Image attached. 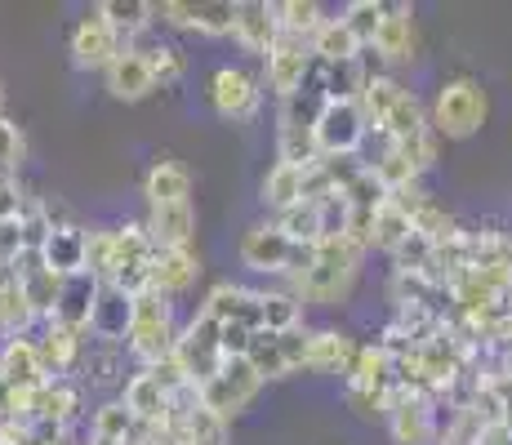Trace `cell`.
<instances>
[{"label": "cell", "mask_w": 512, "mask_h": 445, "mask_svg": "<svg viewBox=\"0 0 512 445\" xmlns=\"http://www.w3.org/2000/svg\"><path fill=\"white\" fill-rule=\"evenodd\" d=\"M98 290H103V281H98L94 272L63 276V285H58L54 316H49V321H58V325H67V330H76V334H85V339H90V316H94Z\"/></svg>", "instance_id": "18"}, {"label": "cell", "mask_w": 512, "mask_h": 445, "mask_svg": "<svg viewBox=\"0 0 512 445\" xmlns=\"http://www.w3.org/2000/svg\"><path fill=\"white\" fill-rule=\"evenodd\" d=\"M383 0H348V5H343V23L352 27V36H357L361 45H374V32H379V23H383Z\"/></svg>", "instance_id": "41"}, {"label": "cell", "mask_w": 512, "mask_h": 445, "mask_svg": "<svg viewBox=\"0 0 512 445\" xmlns=\"http://www.w3.org/2000/svg\"><path fill=\"white\" fill-rule=\"evenodd\" d=\"M388 432L397 445H437V397L397 383L388 397Z\"/></svg>", "instance_id": "9"}, {"label": "cell", "mask_w": 512, "mask_h": 445, "mask_svg": "<svg viewBox=\"0 0 512 445\" xmlns=\"http://www.w3.org/2000/svg\"><path fill=\"white\" fill-rule=\"evenodd\" d=\"M201 281V259L196 250H156L152 259V290L165 299H179Z\"/></svg>", "instance_id": "32"}, {"label": "cell", "mask_w": 512, "mask_h": 445, "mask_svg": "<svg viewBox=\"0 0 512 445\" xmlns=\"http://www.w3.org/2000/svg\"><path fill=\"white\" fill-rule=\"evenodd\" d=\"M174 361H179V370L187 374V383L201 392V383H210L214 374L223 370V361H228V352H223V330H219V321H210V316L196 308V316L183 325V334H179Z\"/></svg>", "instance_id": "7"}, {"label": "cell", "mask_w": 512, "mask_h": 445, "mask_svg": "<svg viewBox=\"0 0 512 445\" xmlns=\"http://www.w3.org/2000/svg\"><path fill=\"white\" fill-rule=\"evenodd\" d=\"M259 392H263L259 370H254L245 356H228V361H223V370L214 374L210 383H201V405H205V410H214L219 419L232 423L245 405L259 397Z\"/></svg>", "instance_id": "10"}, {"label": "cell", "mask_w": 512, "mask_h": 445, "mask_svg": "<svg viewBox=\"0 0 512 445\" xmlns=\"http://www.w3.org/2000/svg\"><path fill=\"white\" fill-rule=\"evenodd\" d=\"M147 236H152L156 250H192L196 241V210L192 201L187 205H156V210H147Z\"/></svg>", "instance_id": "26"}, {"label": "cell", "mask_w": 512, "mask_h": 445, "mask_svg": "<svg viewBox=\"0 0 512 445\" xmlns=\"http://www.w3.org/2000/svg\"><path fill=\"white\" fill-rule=\"evenodd\" d=\"M205 98H210L214 116L241 125V121H254V116L263 112V81H259V76H250L245 67L223 63V67H214V72H210Z\"/></svg>", "instance_id": "8"}, {"label": "cell", "mask_w": 512, "mask_h": 445, "mask_svg": "<svg viewBox=\"0 0 512 445\" xmlns=\"http://www.w3.org/2000/svg\"><path fill=\"white\" fill-rule=\"evenodd\" d=\"M232 41L254 58H268L281 41V23H277V0H236V18H232Z\"/></svg>", "instance_id": "17"}, {"label": "cell", "mask_w": 512, "mask_h": 445, "mask_svg": "<svg viewBox=\"0 0 512 445\" xmlns=\"http://www.w3.org/2000/svg\"><path fill=\"white\" fill-rule=\"evenodd\" d=\"M312 76H317V58H312V45L308 41L281 36L277 49L263 58V85L277 94V103H290V98L308 94Z\"/></svg>", "instance_id": "11"}, {"label": "cell", "mask_w": 512, "mask_h": 445, "mask_svg": "<svg viewBox=\"0 0 512 445\" xmlns=\"http://www.w3.org/2000/svg\"><path fill=\"white\" fill-rule=\"evenodd\" d=\"M170 445H196V441H170Z\"/></svg>", "instance_id": "49"}, {"label": "cell", "mask_w": 512, "mask_h": 445, "mask_svg": "<svg viewBox=\"0 0 512 445\" xmlns=\"http://www.w3.org/2000/svg\"><path fill=\"white\" fill-rule=\"evenodd\" d=\"M85 267L107 281V267H112V227H90V245H85Z\"/></svg>", "instance_id": "43"}, {"label": "cell", "mask_w": 512, "mask_h": 445, "mask_svg": "<svg viewBox=\"0 0 512 445\" xmlns=\"http://www.w3.org/2000/svg\"><path fill=\"white\" fill-rule=\"evenodd\" d=\"M23 161H27V134L18 130L14 121H5V116H0V170L18 174V170H23Z\"/></svg>", "instance_id": "42"}, {"label": "cell", "mask_w": 512, "mask_h": 445, "mask_svg": "<svg viewBox=\"0 0 512 445\" xmlns=\"http://www.w3.org/2000/svg\"><path fill=\"white\" fill-rule=\"evenodd\" d=\"M179 316H174V299L147 290L134 299V321H130V339H125V352L139 370H156L161 361H170L174 348H179Z\"/></svg>", "instance_id": "2"}, {"label": "cell", "mask_w": 512, "mask_h": 445, "mask_svg": "<svg viewBox=\"0 0 512 445\" xmlns=\"http://www.w3.org/2000/svg\"><path fill=\"white\" fill-rule=\"evenodd\" d=\"M312 58H317L321 67H334V63H357L361 54H366V45L352 36V27L343 23V18H326L321 23V32L312 36Z\"/></svg>", "instance_id": "35"}, {"label": "cell", "mask_w": 512, "mask_h": 445, "mask_svg": "<svg viewBox=\"0 0 512 445\" xmlns=\"http://www.w3.org/2000/svg\"><path fill=\"white\" fill-rule=\"evenodd\" d=\"M41 428L32 419H0V445H36Z\"/></svg>", "instance_id": "46"}, {"label": "cell", "mask_w": 512, "mask_h": 445, "mask_svg": "<svg viewBox=\"0 0 512 445\" xmlns=\"http://www.w3.org/2000/svg\"><path fill=\"white\" fill-rule=\"evenodd\" d=\"M130 321H134V299L125 290H116V285L103 281L98 303H94V316H90V339L125 348V339H130Z\"/></svg>", "instance_id": "23"}, {"label": "cell", "mask_w": 512, "mask_h": 445, "mask_svg": "<svg viewBox=\"0 0 512 445\" xmlns=\"http://www.w3.org/2000/svg\"><path fill=\"white\" fill-rule=\"evenodd\" d=\"M9 281L23 285L27 303L36 308V316H41V325L54 316V303H58V285H63V276H54L41 259V250H27L23 259H18L14 267H9Z\"/></svg>", "instance_id": "24"}, {"label": "cell", "mask_w": 512, "mask_h": 445, "mask_svg": "<svg viewBox=\"0 0 512 445\" xmlns=\"http://www.w3.org/2000/svg\"><path fill=\"white\" fill-rule=\"evenodd\" d=\"M303 356H308V330H290V334H254L245 361L268 383V379H290V374H299Z\"/></svg>", "instance_id": "15"}, {"label": "cell", "mask_w": 512, "mask_h": 445, "mask_svg": "<svg viewBox=\"0 0 512 445\" xmlns=\"http://www.w3.org/2000/svg\"><path fill=\"white\" fill-rule=\"evenodd\" d=\"M259 330L263 334L303 330V303L290 290H259Z\"/></svg>", "instance_id": "37"}, {"label": "cell", "mask_w": 512, "mask_h": 445, "mask_svg": "<svg viewBox=\"0 0 512 445\" xmlns=\"http://www.w3.org/2000/svg\"><path fill=\"white\" fill-rule=\"evenodd\" d=\"M121 405L134 414V419L143 423V428H152L161 441H174V437H170L174 392L165 388V383L156 379L152 370H134L130 379H125V388H121Z\"/></svg>", "instance_id": "13"}, {"label": "cell", "mask_w": 512, "mask_h": 445, "mask_svg": "<svg viewBox=\"0 0 512 445\" xmlns=\"http://www.w3.org/2000/svg\"><path fill=\"white\" fill-rule=\"evenodd\" d=\"M201 312L210 316V321H219V325H245V330H259V290L236 285V281H219L201 299Z\"/></svg>", "instance_id": "19"}, {"label": "cell", "mask_w": 512, "mask_h": 445, "mask_svg": "<svg viewBox=\"0 0 512 445\" xmlns=\"http://www.w3.org/2000/svg\"><path fill=\"white\" fill-rule=\"evenodd\" d=\"M236 254H241V263L250 267V272L259 276H281L285 285H294L303 272H308L312 254H317V245H299L290 241V236L281 232L277 223H250L241 232V241H236Z\"/></svg>", "instance_id": "4"}, {"label": "cell", "mask_w": 512, "mask_h": 445, "mask_svg": "<svg viewBox=\"0 0 512 445\" xmlns=\"http://www.w3.org/2000/svg\"><path fill=\"white\" fill-rule=\"evenodd\" d=\"M281 227L290 241H299V245H317V241H326V205L321 201H299L294 210H285L272 219Z\"/></svg>", "instance_id": "38"}, {"label": "cell", "mask_w": 512, "mask_h": 445, "mask_svg": "<svg viewBox=\"0 0 512 445\" xmlns=\"http://www.w3.org/2000/svg\"><path fill=\"white\" fill-rule=\"evenodd\" d=\"M415 241V223H410V214L401 210V205L383 201L379 210H374V219L366 227V250L374 254H388V259H397L406 245Z\"/></svg>", "instance_id": "31"}, {"label": "cell", "mask_w": 512, "mask_h": 445, "mask_svg": "<svg viewBox=\"0 0 512 445\" xmlns=\"http://www.w3.org/2000/svg\"><path fill=\"white\" fill-rule=\"evenodd\" d=\"M0 116H5V85H0Z\"/></svg>", "instance_id": "48"}, {"label": "cell", "mask_w": 512, "mask_h": 445, "mask_svg": "<svg viewBox=\"0 0 512 445\" xmlns=\"http://www.w3.org/2000/svg\"><path fill=\"white\" fill-rule=\"evenodd\" d=\"M125 348H116V343H90L85 348V361H81V383H90V388H116L121 383L125 388Z\"/></svg>", "instance_id": "36"}, {"label": "cell", "mask_w": 512, "mask_h": 445, "mask_svg": "<svg viewBox=\"0 0 512 445\" xmlns=\"http://www.w3.org/2000/svg\"><path fill=\"white\" fill-rule=\"evenodd\" d=\"M98 14L112 23V32L121 36L130 49L139 45L143 36L152 32V23H156V5H147V0H103Z\"/></svg>", "instance_id": "34"}, {"label": "cell", "mask_w": 512, "mask_h": 445, "mask_svg": "<svg viewBox=\"0 0 512 445\" xmlns=\"http://www.w3.org/2000/svg\"><path fill=\"white\" fill-rule=\"evenodd\" d=\"M361 263H366V245L361 241H352L348 232L326 236V241H317V254H312L308 272L290 285V294L303 308H308V303H317V308H339V303L357 290Z\"/></svg>", "instance_id": "1"}, {"label": "cell", "mask_w": 512, "mask_h": 445, "mask_svg": "<svg viewBox=\"0 0 512 445\" xmlns=\"http://www.w3.org/2000/svg\"><path fill=\"white\" fill-rule=\"evenodd\" d=\"M312 138H317L321 161H357V152L370 138V121L357 98H321Z\"/></svg>", "instance_id": "5"}, {"label": "cell", "mask_w": 512, "mask_h": 445, "mask_svg": "<svg viewBox=\"0 0 512 445\" xmlns=\"http://www.w3.org/2000/svg\"><path fill=\"white\" fill-rule=\"evenodd\" d=\"M0 383L5 388H41V383H49V370L32 334L0 343Z\"/></svg>", "instance_id": "25"}, {"label": "cell", "mask_w": 512, "mask_h": 445, "mask_svg": "<svg viewBox=\"0 0 512 445\" xmlns=\"http://www.w3.org/2000/svg\"><path fill=\"white\" fill-rule=\"evenodd\" d=\"M374 58L383 67H410L419 58V23L410 5H388L383 9V23L374 32Z\"/></svg>", "instance_id": "16"}, {"label": "cell", "mask_w": 512, "mask_h": 445, "mask_svg": "<svg viewBox=\"0 0 512 445\" xmlns=\"http://www.w3.org/2000/svg\"><path fill=\"white\" fill-rule=\"evenodd\" d=\"M152 259L156 245L143 223H121L112 227V267H107V285L125 290L130 299L152 290Z\"/></svg>", "instance_id": "6"}, {"label": "cell", "mask_w": 512, "mask_h": 445, "mask_svg": "<svg viewBox=\"0 0 512 445\" xmlns=\"http://www.w3.org/2000/svg\"><path fill=\"white\" fill-rule=\"evenodd\" d=\"M5 276H9V272H5V267H0V281H5Z\"/></svg>", "instance_id": "50"}, {"label": "cell", "mask_w": 512, "mask_h": 445, "mask_svg": "<svg viewBox=\"0 0 512 445\" xmlns=\"http://www.w3.org/2000/svg\"><path fill=\"white\" fill-rule=\"evenodd\" d=\"M428 121H432V134L437 138H464L481 134V125L490 121V94L477 76H450V81L437 85L432 94V107H428Z\"/></svg>", "instance_id": "3"}, {"label": "cell", "mask_w": 512, "mask_h": 445, "mask_svg": "<svg viewBox=\"0 0 512 445\" xmlns=\"http://www.w3.org/2000/svg\"><path fill=\"white\" fill-rule=\"evenodd\" d=\"M143 201H147V210H156V205H187L192 201V174H187V165L170 161V156H161V161L147 165Z\"/></svg>", "instance_id": "29"}, {"label": "cell", "mask_w": 512, "mask_h": 445, "mask_svg": "<svg viewBox=\"0 0 512 445\" xmlns=\"http://www.w3.org/2000/svg\"><path fill=\"white\" fill-rule=\"evenodd\" d=\"M23 205H27V196H23V187H18V174L0 170V223L18 219V214H23Z\"/></svg>", "instance_id": "45"}, {"label": "cell", "mask_w": 512, "mask_h": 445, "mask_svg": "<svg viewBox=\"0 0 512 445\" xmlns=\"http://www.w3.org/2000/svg\"><path fill=\"white\" fill-rule=\"evenodd\" d=\"M134 49H143L147 67H152V76H156V85H161V89H170V85H179V81H183L187 58H183V49H179V45L152 41V45H134Z\"/></svg>", "instance_id": "40"}, {"label": "cell", "mask_w": 512, "mask_h": 445, "mask_svg": "<svg viewBox=\"0 0 512 445\" xmlns=\"http://www.w3.org/2000/svg\"><path fill=\"white\" fill-rule=\"evenodd\" d=\"M343 388L348 392H370V397H392V388H397V356L383 348V343H366V348H357V361H352Z\"/></svg>", "instance_id": "20"}, {"label": "cell", "mask_w": 512, "mask_h": 445, "mask_svg": "<svg viewBox=\"0 0 512 445\" xmlns=\"http://www.w3.org/2000/svg\"><path fill=\"white\" fill-rule=\"evenodd\" d=\"M0 419H9V388L0 383Z\"/></svg>", "instance_id": "47"}, {"label": "cell", "mask_w": 512, "mask_h": 445, "mask_svg": "<svg viewBox=\"0 0 512 445\" xmlns=\"http://www.w3.org/2000/svg\"><path fill=\"white\" fill-rule=\"evenodd\" d=\"M308 174H312V170H303V165L277 161L268 174H263V187H259L263 210H272V219H277V214L294 210L299 201H308Z\"/></svg>", "instance_id": "30"}, {"label": "cell", "mask_w": 512, "mask_h": 445, "mask_svg": "<svg viewBox=\"0 0 512 445\" xmlns=\"http://www.w3.org/2000/svg\"><path fill=\"white\" fill-rule=\"evenodd\" d=\"M85 245H90V232L76 223H63L49 232V241L41 245V259L54 276H76V272H90L85 267Z\"/></svg>", "instance_id": "33"}, {"label": "cell", "mask_w": 512, "mask_h": 445, "mask_svg": "<svg viewBox=\"0 0 512 445\" xmlns=\"http://www.w3.org/2000/svg\"><path fill=\"white\" fill-rule=\"evenodd\" d=\"M277 23L281 36H294V41H312L326 23V9L317 0H277Z\"/></svg>", "instance_id": "39"}, {"label": "cell", "mask_w": 512, "mask_h": 445, "mask_svg": "<svg viewBox=\"0 0 512 445\" xmlns=\"http://www.w3.org/2000/svg\"><path fill=\"white\" fill-rule=\"evenodd\" d=\"M232 18L236 0H161L156 5V23L196 36H232Z\"/></svg>", "instance_id": "14"}, {"label": "cell", "mask_w": 512, "mask_h": 445, "mask_svg": "<svg viewBox=\"0 0 512 445\" xmlns=\"http://www.w3.org/2000/svg\"><path fill=\"white\" fill-rule=\"evenodd\" d=\"M352 361H357V343L343 330H308V356H303L308 374H343L348 379Z\"/></svg>", "instance_id": "28"}, {"label": "cell", "mask_w": 512, "mask_h": 445, "mask_svg": "<svg viewBox=\"0 0 512 445\" xmlns=\"http://www.w3.org/2000/svg\"><path fill=\"white\" fill-rule=\"evenodd\" d=\"M103 85L116 103H143V98H152L156 89H161L152 76V67H147L143 49H125V54L103 72Z\"/></svg>", "instance_id": "22"}, {"label": "cell", "mask_w": 512, "mask_h": 445, "mask_svg": "<svg viewBox=\"0 0 512 445\" xmlns=\"http://www.w3.org/2000/svg\"><path fill=\"white\" fill-rule=\"evenodd\" d=\"M81 405H85L81 383H72V379H49V383H41V392H36L32 423H36V428L58 432V428H67V423L85 419Z\"/></svg>", "instance_id": "21"}, {"label": "cell", "mask_w": 512, "mask_h": 445, "mask_svg": "<svg viewBox=\"0 0 512 445\" xmlns=\"http://www.w3.org/2000/svg\"><path fill=\"white\" fill-rule=\"evenodd\" d=\"M27 254V232H23V219H5L0 223V267H14L18 259Z\"/></svg>", "instance_id": "44"}, {"label": "cell", "mask_w": 512, "mask_h": 445, "mask_svg": "<svg viewBox=\"0 0 512 445\" xmlns=\"http://www.w3.org/2000/svg\"><path fill=\"white\" fill-rule=\"evenodd\" d=\"M125 49L130 45L112 32V23H107L98 9L94 14H85V18H76L72 32H67V54H72V63L81 67V72H107Z\"/></svg>", "instance_id": "12"}, {"label": "cell", "mask_w": 512, "mask_h": 445, "mask_svg": "<svg viewBox=\"0 0 512 445\" xmlns=\"http://www.w3.org/2000/svg\"><path fill=\"white\" fill-rule=\"evenodd\" d=\"M36 348H41V361H45L49 379H67V374H76L81 370V361H85V334L67 330V325H58V321H45Z\"/></svg>", "instance_id": "27"}]
</instances>
